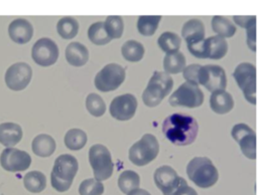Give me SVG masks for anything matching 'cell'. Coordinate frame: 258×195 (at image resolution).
Segmentation results:
<instances>
[{
  "instance_id": "cell-24",
  "label": "cell",
  "mask_w": 258,
  "mask_h": 195,
  "mask_svg": "<svg viewBox=\"0 0 258 195\" xmlns=\"http://www.w3.org/2000/svg\"><path fill=\"white\" fill-rule=\"evenodd\" d=\"M55 150V142L49 135H37L32 141V151L39 157H49Z\"/></svg>"
},
{
  "instance_id": "cell-9",
  "label": "cell",
  "mask_w": 258,
  "mask_h": 195,
  "mask_svg": "<svg viewBox=\"0 0 258 195\" xmlns=\"http://www.w3.org/2000/svg\"><path fill=\"white\" fill-rule=\"evenodd\" d=\"M125 79V69L117 63L105 65L95 76V86L101 91L117 89Z\"/></svg>"
},
{
  "instance_id": "cell-29",
  "label": "cell",
  "mask_w": 258,
  "mask_h": 195,
  "mask_svg": "<svg viewBox=\"0 0 258 195\" xmlns=\"http://www.w3.org/2000/svg\"><path fill=\"white\" fill-rule=\"evenodd\" d=\"M139 185L140 177L132 170L123 171L118 178V186L125 195H129L131 192L138 189Z\"/></svg>"
},
{
  "instance_id": "cell-13",
  "label": "cell",
  "mask_w": 258,
  "mask_h": 195,
  "mask_svg": "<svg viewBox=\"0 0 258 195\" xmlns=\"http://www.w3.org/2000/svg\"><path fill=\"white\" fill-rule=\"evenodd\" d=\"M31 56L34 62L38 65L49 66L58 58V47L51 39L42 37L33 44Z\"/></svg>"
},
{
  "instance_id": "cell-7",
  "label": "cell",
  "mask_w": 258,
  "mask_h": 195,
  "mask_svg": "<svg viewBox=\"0 0 258 195\" xmlns=\"http://www.w3.org/2000/svg\"><path fill=\"white\" fill-rule=\"evenodd\" d=\"M89 161L96 180L102 182L112 176L114 165L111 154L104 145L96 144L90 148Z\"/></svg>"
},
{
  "instance_id": "cell-12",
  "label": "cell",
  "mask_w": 258,
  "mask_h": 195,
  "mask_svg": "<svg viewBox=\"0 0 258 195\" xmlns=\"http://www.w3.org/2000/svg\"><path fill=\"white\" fill-rule=\"evenodd\" d=\"M231 136L246 158L256 159V134L252 128L244 123L236 124L231 130Z\"/></svg>"
},
{
  "instance_id": "cell-15",
  "label": "cell",
  "mask_w": 258,
  "mask_h": 195,
  "mask_svg": "<svg viewBox=\"0 0 258 195\" xmlns=\"http://www.w3.org/2000/svg\"><path fill=\"white\" fill-rule=\"evenodd\" d=\"M32 69L25 62H16L10 65L5 73L6 85L15 91L24 89L30 82Z\"/></svg>"
},
{
  "instance_id": "cell-35",
  "label": "cell",
  "mask_w": 258,
  "mask_h": 195,
  "mask_svg": "<svg viewBox=\"0 0 258 195\" xmlns=\"http://www.w3.org/2000/svg\"><path fill=\"white\" fill-rule=\"evenodd\" d=\"M104 24H105V29L111 39H117L122 36L123 30H124V23L121 16H118V15L108 16Z\"/></svg>"
},
{
  "instance_id": "cell-31",
  "label": "cell",
  "mask_w": 258,
  "mask_h": 195,
  "mask_svg": "<svg viewBox=\"0 0 258 195\" xmlns=\"http://www.w3.org/2000/svg\"><path fill=\"white\" fill-rule=\"evenodd\" d=\"M160 20V15H142L138 18L137 29L142 35L151 36L157 30Z\"/></svg>"
},
{
  "instance_id": "cell-1",
  "label": "cell",
  "mask_w": 258,
  "mask_h": 195,
  "mask_svg": "<svg viewBox=\"0 0 258 195\" xmlns=\"http://www.w3.org/2000/svg\"><path fill=\"white\" fill-rule=\"evenodd\" d=\"M162 132L170 143L177 146H187L196 141L199 125L195 118L175 113L164 119Z\"/></svg>"
},
{
  "instance_id": "cell-16",
  "label": "cell",
  "mask_w": 258,
  "mask_h": 195,
  "mask_svg": "<svg viewBox=\"0 0 258 195\" xmlns=\"http://www.w3.org/2000/svg\"><path fill=\"white\" fill-rule=\"evenodd\" d=\"M137 109V100L131 93L116 96L110 104L111 116L119 121H127L134 117Z\"/></svg>"
},
{
  "instance_id": "cell-20",
  "label": "cell",
  "mask_w": 258,
  "mask_h": 195,
  "mask_svg": "<svg viewBox=\"0 0 258 195\" xmlns=\"http://www.w3.org/2000/svg\"><path fill=\"white\" fill-rule=\"evenodd\" d=\"M209 103L212 111L218 115L228 114L234 108L233 96L225 89L213 91L211 93Z\"/></svg>"
},
{
  "instance_id": "cell-5",
  "label": "cell",
  "mask_w": 258,
  "mask_h": 195,
  "mask_svg": "<svg viewBox=\"0 0 258 195\" xmlns=\"http://www.w3.org/2000/svg\"><path fill=\"white\" fill-rule=\"evenodd\" d=\"M159 144L152 134H144L129 149V160L136 166H145L158 155Z\"/></svg>"
},
{
  "instance_id": "cell-10",
  "label": "cell",
  "mask_w": 258,
  "mask_h": 195,
  "mask_svg": "<svg viewBox=\"0 0 258 195\" xmlns=\"http://www.w3.org/2000/svg\"><path fill=\"white\" fill-rule=\"evenodd\" d=\"M198 83L211 92L225 89L227 86L226 71L217 64L202 65L198 74Z\"/></svg>"
},
{
  "instance_id": "cell-22",
  "label": "cell",
  "mask_w": 258,
  "mask_h": 195,
  "mask_svg": "<svg viewBox=\"0 0 258 195\" xmlns=\"http://www.w3.org/2000/svg\"><path fill=\"white\" fill-rule=\"evenodd\" d=\"M235 24L246 29L247 45L253 52L256 51V16L255 15H235Z\"/></svg>"
},
{
  "instance_id": "cell-23",
  "label": "cell",
  "mask_w": 258,
  "mask_h": 195,
  "mask_svg": "<svg viewBox=\"0 0 258 195\" xmlns=\"http://www.w3.org/2000/svg\"><path fill=\"white\" fill-rule=\"evenodd\" d=\"M66 58L73 66H83L89 59V51L84 44L71 42L66 48Z\"/></svg>"
},
{
  "instance_id": "cell-41",
  "label": "cell",
  "mask_w": 258,
  "mask_h": 195,
  "mask_svg": "<svg viewBox=\"0 0 258 195\" xmlns=\"http://www.w3.org/2000/svg\"><path fill=\"white\" fill-rule=\"evenodd\" d=\"M0 195H1V194H0Z\"/></svg>"
},
{
  "instance_id": "cell-32",
  "label": "cell",
  "mask_w": 258,
  "mask_h": 195,
  "mask_svg": "<svg viewBox=\"0 0 258 195\" xmlns=\"http://www.w3.org/2000/svg\"><path fill=\"white\" fill-rule=\"evenodd\" d=\"M56 30L64 39L74 38L79 31V22L73 17L60 18L56 24Z\"/></svg>"
},
{
  "instance_id": "cell-37",
  "label": "cell",
  "mask_w": 258,
  "mask_h": 195,
  "mask_svg": "<svg viewBox=\"0 0 258 195\" xmlns=\"http://www.w3.org/2000/svg\"><path fill=\"white\" fill-rule=\"evenodd\" d=\"M104 192V185L102 182L89 178L84 180L79 186L80 195H102Z\"/></svg>"
},
{
  "instance_id": "cell-3",
  "label": "cell",
  "mask_w": 258,
  "mask_h": 195,
  "mask_svg": "<svg viewBox=\"0 0 258 195\" xmlns=\"http://www.w3.org/2000/svg\"><path fill=\"white\" fill-rule=\"evenodd\" d=\"M79 164L77 159L70 154L58 156L50 174L51 186L58 192H64L72 186L73 180L77 175Z\"/></svg>"
},
{
  "instance_id": "cell-21",
  "label": "cell",
  "mask_w": 258,
  "mask_h": 195,
  "mask_svg": "<svg viewBox=\"0 0 258 195\" xmlns=\"http://www.w3.org/2000/svg\"><path fill=\"white\" fill-rule=\"evenodd\" d=\"M22 139V129L15 123H2L0 124V143L11 148L20 142Z\"/></svg>"
},
{
  "instance_id": "cell-11",
  "label": "cell",
  "mask_w": 258,
  "mask_h": 195,
  "mask_svg": "<svg viewBox=\"0 0 258 195\" xmlns=\"http://www.w3.org/2000/svg\"><path fill=\"white\" fill-rule=\"evenodd\" d=\"M156 187L163 195H174L176 190L185 183V179L178 176L176 171L167 165L158 167L153 175Z\"/></svg>"
},
{
  "instance_id": "cell-4",
  "label": "cell",
  "mask_w": 258,
  "mask_h": 195,
  "mask_svg": "<svg viewBox=\"0 0 258 195\" xmlns=\"http://www.w3.org/2000/svg\"><path fill=\"white\" fill-rule=\"evenodd\" d=\"M173 79L165 71H154L146 88L142 93V101L145 106L154 108L171 91Z\"/></svg>"
},
{
  "instance_id": "cell-30",
  "label": "cell",
  "mask_w": 258,
  "mask_h": 195,
  "mask_svg": "<svg viewBox=\"0 0 258 195\" xmlns=\"http://www.w3.org/2000/svg\"><path fill=\"white\" fill-rule=\"evenodd\" d=\"M144 51L145 49L142 43L136 40H128L121 47V52L123 57L126 60L131 62H136L141 60L144 55Z\"/></svg>"
},
{
  "instance_id": "cell-38",
  "label": "cell",
  "mask_w": 258,
  "mask_h": 195,
  "mask_svg": "<svg viewBox=\"0 0 258 195\" xmlns=\"http://www.w3.org/2000/svg\"><path fill=\"white\" fill-rule=\"evenodd\" d=\"M201 66L202 65L199 63H191L189 65H186L182 71V76L185 79V81L199 84L198 83V74H199V70H200Z\"/></svg>"
},
{
  "instance_id": "cell-40",
  "label": "cell",
  "mask_w": 258,
  "mask_h": 195,
  "mask_svg": "<svg viewBox=\"0 0 258 195\" xmlns=\"http://www.w3.org/2000/svg\"><path fill=\"white\" fill-rule=\"evenodd\" d=\"M129 195H151V194L148 191H146L145 189L138 188V189L134 190L133 192H131Z\"/></svg>"
},
{
  "instance_id": "cell-8",
  "label": "cell",
  "mask_w": 258,
  "mask_h": 195,
  "mask_svg": "<svg viewBox=\"0 0 258 195\" xmlns=\"http://www.w3.org/2000/svg\"><path fill=\"white\" fill-rule=\"evenodd\" d=\"M233 77L244 98L251 105L256 104V67L250 62L239 63L233 71Z\"/></svg>"
},
{
  "instance_id": "cell-18",
  "label": "cell",
  "mask_w": 258,
  "mask_h": 195,
  "mask_svg": "<svg viewBox=\"0 0 258 195\" xmlns=\"http://www.w3.org/2000/svg\"><path fill=\"white\" fill-rule=\"evenodd\" d=\"M10 38L19 44L27 43L33 35V27L31 23L23 18L13 20L8 27Z\"/></svg>"
},
{
  "instance_id": "cell-25",
  "label": "cell",
  "mask_w": 258,
  "mask_h": 195,
  "mask_svg": "<svg viewBox=\"0 0 258 195\" xmlns=\"http://www.w3.org/2000/svg\"><path fill=\"white\" fill-rule=\"evenodd\" d=\"M211 24L214 32L225 39L233 37L237 30L236 25L230 19L221 15L213 16Z\"/></svg>"
},
{
  "instance_id": "cell-27",
  "label": "cell",
  "mask_w": 258,
  "mask_h": 195,
  "mask_svg": "<svg viewBox=\"0 0 258 195\" xmlns=\"http://www.w3.org/2000/svg\"><path fill=\"white\" fill-rule=\"evenodd\" d=\"M159 48L166 54L178 52L181 44V38L174 32L165 31L157 39Z\"/></svg>"
},
{
  "instance_id": "cell-34",
  "label": "cell",
  "mask_w": 258,
  "mask_h": 195,
  "mask_svg": "<svg viewBox=\"0 0 258 195\" xmlns=\"http://www.w3.org/2000/svg\"><path fill=\"white\" fill-rule=\"evenodd\" d=\"M87 143V135L80 129H71L64 136V144L67 148L73 151L82 149Z\"/></svg>"
},
{
  "instance_id": "cell-33",
  "label": "cell",
  "mask_w": 258,
  "mask_h": 195,
  "mask_svg": "<svg viewBox=\"0 0 258 195\" xmlns=\"http://www.w3.org/2000/svg\"><path fill=\"white\" fill-rule=\"evenodd\" d=\"M89 39L97 45H104L111 41L106 29L105 24L102 21H98L93 23L88 29Z\"/></svg>"
},
{
  "instance_id": "cell-28",
  "label": "cell",
  "mask_w": 258,
  "mask_h": 195,
  "mask_svg": "<svg viewBox=\"0 0 258 195\" xmlns=\"http://www.w3.org/2000/svg\"><path fill=\"white\" fill-rule=\"evenodd\" d=\"M23 184L26 190L31 193H39L46 187V179L39 171H30L23 177Z\"/></svg>"
},
{
  "instance_id": "cell-2",
  "label": "cell",
  "mask_w": 258,
  "mask_h": 195,
  "mask_svg": "<svg viewBox=\"0 0 258 195\" xmlns=\"http://www.w3.org/2000/svg\"><path fill=\"white\" fill-rule=\"evenodd\" d=\"M188 179L202 189L213 187L219 180V171L208 157H195L186 165Z\"/></svg>"
},
{
  "instance_id": "cell-14",
  "label": "cell",
  "mask_w": 258,
  "mask_h": 195,
  "mask_svg": "<svg viewBox=\"0 0 258 195\" xmlns=\"http://www.w3.org/2000/svg\"><path fill=\"white\" fill-rule=\"evenodd\" d=\"M2 168L8 172H22L29 168L31 157L28 153L16 148H6L0 156Z\"/></svg>"
},
{
  "instance_id": "cell-19",
  "label": "cell",
  "mask_w": 258,
  "mask_h": 195,
  "mask_svg": "<svg viewBox=\"0 0 258 195\" xmlns=\"http://www.w3.org/2000/svg\"><path fill=\"white\" fill-rule=\"evenodd\" d=\"M205 24L202 20L192 18L185 21L181 28V36L185 40L186 45L199 43L205 40Z\"/></svg>"
},
{
  "instance_id": "cell-26",
  "label": "cell",
  "mask_w": 258,
  "mask_h": 195,
  "mask_svg": "<svg viewBox=\"0 0 258 195\" xmlns=\"http://www.w3.org/2000/svg\"><path fill=\"white\" fill-rule=\"evenodd\" d=\"M186 66V60L181 52H174L165 54L163 58V68L168 74H175L182 72Z\"/></svg>"
},
{
  "instance_id": "cell-39",
  "label": "cell",
  "mask_w": 258,
  "mask_h": 195,
  "mask_svg": "<svg viewBox=\"0 0 258 195\" xmlns=\"http://www.w3.org/2000/svg\"><path fill=\"white\" fill-rule=\"evenodd\" d=\"M174 195H198V192L192 187L188 186L187 182H185L176 190Z\"/></svg>"
},
{
  "instance_id": "cell-17",
  "label": "cell",
  "mask_w": 258,
  "mask_h": 195,
  "mask_svg": "<svg viewBox=\"0 0 258 195\" xmlns=\"http://www.w3.org/2000/svg\"><path fill=\"white\" fill-rule=\"evenodd\" d=\"M228 52V42L225 38L214 35L205 39L202 58L222 59Z\"/></svg>"
},
{
  "instance_id": "cell-36",
  "label": "cell",
  "mask_w": 258,
  "mask_h": 195,
  "mask_svg": "<svg viewBox=\"0 0 258 195\" xmlns=\"http://www.w3.org/2000/svg\"><path fill=\"white\" fill-rule=\"evenodd\" d=\"M86 108L94 117H101L106 111V105L103 99L97 93H90L86 99Z\"/></svg>"
},
{
  "instance_id": "cell-6",
  "label": "cell",
  "mask_w": 258,
  "mask_h": 195,
  "mask_svg": "<svg viewBox=\"0 0 258 195\" xmlns=\"http://www.w3.org/2000/svg\"><path fill=\"white\" fill-rule=\"evenodd\" d=\"M168 103L171 107L199 108L204 103V93L199 84L184 81L171 93Z\"/></svg>"
}]
</instances>
